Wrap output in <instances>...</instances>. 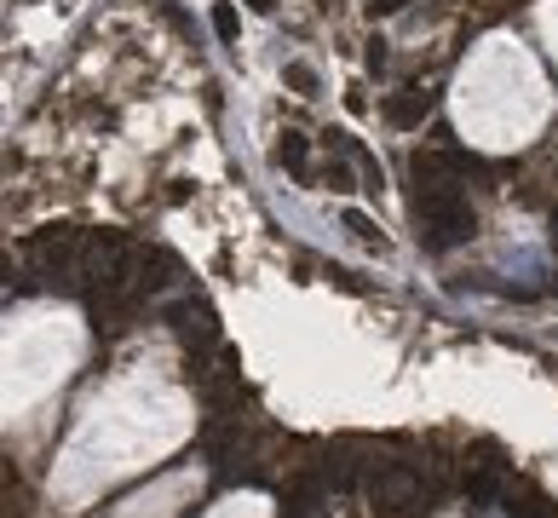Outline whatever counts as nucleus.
<instances>
[{
  "instance_id": "1",
  "label": "nucleus",
  "mask_w": 558,
  "mask_h": 518,
  "mask_svg": "<svg viewBox=\"0 0 558 518\" xmlns=\"http://www.w3.org/2000/svg\"><path fill=\"white\" fill-rule=\"evenodd\" d=\"M420 242L432 248V254H443V248H455V242H466L472 236V202H466L461 190H426L420 196Z\"/></svg>"
},
{
  "instance_id": "2",
  "label": "nucleus",
  "mask_w": 558,
  "mask_h": 518,
  "mask_svg": "<svg viewBox=\"0 0 558 518\" xmlns=\"http://www.w3.org/2000/svg\"><path fill=\"white\" fill-rule=\"evenodd\" d=\"M369 501H374V518H403L409 507H420V484H415V472H409V467H397V461H374Z\"/></svg>"
},
{
  "instance_id": "3",
  "label": "nucleus",
  "mask_w": 558,
  "mask_h": 518,
  "mask_svg": "<svg viewBox=\"0 0 558 518\" xmlns=\"http://www.w3.org/2000/svg\"><path fill=\"white\" fill-rule=\"evenodd\" d=\"M29 254L41 259L47 271H64L70 259L87 254V236L75 231V225H47V231H35V236H29Z\"/></svg>"
},
{
  "instance_id": "4",
  "label": "nucleus",
  "mask_w": 558,
  "mask_h": 518,
  "mask_svg": "<svg viewBox=\"0 0 558 518\" xmlns=\"http://www.w3.org/2000/svg\"><path fill=\"white\" fill-rule=\"evenodd\" d=\"M472 167H478V162L461 156V150H420V156H415V179L426 190H461L455 179H466Z\"/></svg>"
},
{
  "instance_id": "5",
  "label": "nucleus",
  "mask_w": 558,
  "mask_h": 518,
  "mask_svg": "<svg viewBox=\"0 0 558 518\" xmlns=\"http://www.w3.org/2000/svg\"><path fill=\"white\" fill-rule=\"evenodd\" d=\"M328 501V472L323 467H305L282 484V518H311Z\"/></svg>"
},
{
  "instance_id": "6",
  "label": "nucleus",
  "mask_w": 558,
  "mask_h": 518,
  "mask_svg": "<svg viewBox=\"0 0 558 518\" xmlns=\"http://www.w3.org/2000/svg\"><path fill=\"white\" fill-rule=\"evenodd\" d=\"M501 490H507V467H501V461H484L478 472H466V513H484V507H495V501H501Z\"/></svg>"
},
{
  "instance_id": "7",
  "label": "nucleus",
  "mask_w": 558,
  "mask_h": 518,
  "mask_svg": "<svg viewBox=\"0 0 558 518\" xmlns=\"http://www.w3.org/2000/svg\"><path fill=\"white\" fill-rule=\"evenodd\" d=\"M426 110H432V98L426 93H397L392 104H386V121H392V127H420Z\"/></svg>"
},
{
  "instance_id": "8",
  "label": "nucleus",
  "mask_w": 558,
  "mask_h": 518,
  "mask_svg": "<svg viewBox=\"0 0 558 518\" xmlns=\"http://www.w3.org/2000/svg\"><path fill=\"white\" fill-rule=\"evenodd\" d=\"M277 162L288 167V173H305V167H311V139H305V133H282Z\"/></svg>"
},
{
  "instance_id": "9",
  "label": "nucleus",
  "mask_w": 558,
  "mask_h": 518,
  "mask_svg": "<svg viewBox=\"0 0 558 518\" xmlns=\"http://www.w3.org/2000/svg\"><path fill=\"white\" fill-rule=\"evenodd\" d=\"M507 513L512 518H553V507H547V495H541V490H512L507 495Z\"/></svg>"
},
{
  "instance_id": "10",
  "label": "nucleus",
  "mask_w": 558,
  "mask_h": 518,
  "mask_svg": "<svg viewBox=\"0 0 558 518\" xmlns=\"http://www.w3.org/2000/svg\"><path fill=\"white\" fill-rule=\"evenodd\" d=\"M346 231L357 236V242H369V248H386V236L374 231V219H369V213H357V208H351V213H346Z\"/></svg>"
},
{
  "instance_id": "11",
  "label": "nucleus",
  "mask_w": 558,
  "mask_h": 518,
  "mask_svg": "<svg viewBox=\"0 0 558 518\" xmlns=\"http://www.w3.org/2000/svg\"><path fill=\"white\" fill-rule=\"evenodd\" d=\"M288 87H294L300 98H311L317 93V70H311V64H288Z\"/></svg>"
},
{
  "instance_id": "12",
  "label": "nucleus",
  "mask_w": 558,
  "mask_h": 518,
  "mask_svg": "<svg viewBox=\"0 0 558 518\" xmlns=\"http://www.w3.org/2000/svg\"><path fill=\"white\" fill-rule=\"evenodd\" d=\"M236 6H213V35H219V41H236Z\"/></svg>"
},
{
  "instance_id": "13",
  "label": "nucleus",
  "mask_w": 558,
  "mask_h": 518,
  "mask_svg": "<svg viewBox=\"0 0 558 518\" xmlns=\"http://www.w3.org/2000/svg\"><path fill=\"white\" fill-rule=\"evenodd\" d=\"M323 179H328V185H334V190H351V173H346V167H340V162H328V173H323Z\"/></svg>"
},
{
  "instance_id": "14",
  "label": "nucleus",
  "mask_w": 558,
  "mask_h": 518,
  "mask_svg": "<svg viewBox=\"0 0 558 518\" xmlns=\"http://www.w3.org/2000/svg\"><path fill=\"white\" fill-rule=\"evenodd\" d=\"M403 6H409V0H369L374 18H386V12H403Z\"/></svg>"
},
{
  "instance_id": "15",
  "label": "nucleus",
  "mask_w": 558,
  "mask_h": 518,
  "mask_svg": "<svg viewBox=\"0 0 558 518\" xmlns=\"http://www.w3.org/2000/svg\"><path fill=\"white\" fill-rule=\"evenodd\" d=\"M248 12H277V0H248Z\"/></svg>"
},
{
  "instance_id": "16",
  "label": "nucleus",
  "mask_w": 558,
  "mask_h": 518,
  "mask_svg": "<svg viewBox=\"0 0 558 518\" xmlns=\"http://www.w3.org/2000/svg\"><path fill=\"white\" fill-rule=\"evenodd\" d=\"M553 236H558V213H553Z\"/></svg>"
}]
</instances>
